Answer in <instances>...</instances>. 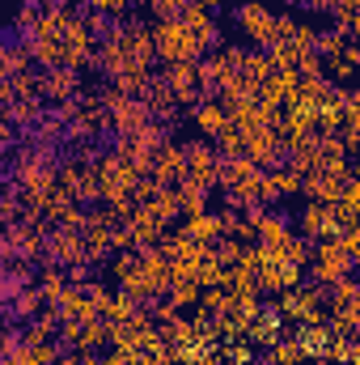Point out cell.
<instances>
[{
	"label": "cell",
	"instance_id": "cell-24",
	"mask_svg": "<svg viewBox=\"0 0 360 365\" xmlns=\"http://www.w3.org/2000/svg\"><path fill=\"white\" fill-rule=\"evenodd\" d=\"M93 13H102V17H123L127 13V0H90Z\"/></svg>",
	"mask_w": 360,
	"mask_h": 365
},
{
	"label": "cell",
	"instance_id": "cell-2",
	"mask_svg": "<svg viewBox=\"0 0 360 365\" xmlns=\"http://www.w3.org/2000/svg\"><path fill=\"white\" fill-rule=\"evenodd\" d=\"M309 268H314V280L318 284H335V280H344V276L352 272V255L339 247V238H318L314 242V255H309Z\"/></svg>",
	"mask_w": 360,
	"mask_h": 365
},
{
	"label": "cell",
	"instance_id": "cell-18",
	"mask_svg": "<svg viewBox=\"0 0 360 365\" xmlns=\"http://www.w3.org/2000/svg\"><path fill=\"white\" fill-rule=\"evenodd\" d=\"M212 140H216V153L221 158H246V132H238L233 123H225Z\"/></svg>",
	"mask_w": 360,
	"mask_h": 365
},
{
	"label": "cell",
	"instance_id": "cell-9",
	"mask_svg": "<svg viewBox=\"0 0 360 365\" xmlns=\"http://www.w3.org/2000/svg\"><path fill=\"white\" fill-rule=\"evenodd\" d=\"M280 331H284V319H280V310L275 306H259L255 314H250V323H246V340L255 344V349H271L275 340H280Z\"/></svg>",
	"mask_w": 360,
	"mask_h": 365
},
{
	"label": "cell",
	"instance_id": "cell-22",
	"mask_svg": "<svg viewBox=\"0 0 360 365\" xmlns=\"http://www.w3.org/2000/svg\"><path fill=\"white\" fill-rule=\"evenodd\" d=\"M199 293H203V289H199L195 280H174V284L166 289V297H170V302H174L179 310H186V306L195 310V302H199Z\"/></svg>",
	"mask_w": 360,
	"mask_h": 365
},
{
	"label": "cell",
	"instance_id": "cell-6",
	"mask_svg": "<svg viewBox=\"0 0 360 365\" xmlns=\"http://www.w3.org/2000/svg\"><path fill=\"white\" fill-rule=\"evenodd\" d=\"M182 149H186V175L182 179H195L212 191L216 187V170H221V153L208 140H186Z\"/></svg>",
	"mask_w": 360,
	"mask_h": 365
},
{
	"label": "cell",
	"instance_id": "cell-23",
	"mask_svg": "<svg viewBox=\"0 0 360 365\" xmlns=\"http://www.w3.org/2000/svg\"><path fill=\"white\" fill-rule=\"evenodd\" d=\"M144 4H149V13L162 21V17H179V13L186 9V4H191V0H144Z\"/></svg>",
	"mask_w": 360,
	"mask_h": 365
},
{
	"label": "cell",
	"instance_id": "cell-26",
	"mask_svg": "<svg viewBox=\"0 0 360 365\" xmlns=\"http://www.w3.org/2000/svg\"><path fill=\"white\" fill-rule=\"evenodd\" d=\"M305 4H309L314 13H331V9H335V0H305Z\"/></svg>",
	"mask_w": 360,
	"mask_h": 365
},
{
	"label": "cell",
	"instance_id": "cell-13",
	"mask_svg": "<svg viewBox=\"0 0 360 365\" xmlns=\"http://www.w3.org/2000/svg\"><path fill=\"white\" fill-rule=\"evenodd\" d=\"M191 119H195V128H199L203 136H216V132L229 123V110H225L216 98H203V102H195V106H191Z\"/></svg>",
	"mask_w": 360,
	"mask_h": 365
},
{
	"label": "cell",
	"instance_id": "cell-3",
	"mask_svg": "<svg viewBox=\"0 0 360 365\" xmlns=\"http://www.w3.org/2000/svg\"><path fill=\"white\" fill-rule=\"evenodd\" d=\"M238 26H242V34H246L250 43H259V47H271V43H275V13H271L263 0H246V4L238 9Z\"/></svg>",
	"mask_w": 360,
	"mask_h": 365
},
{
	"label": "cell",
	"instance_id": "cell-17",
	"mask_svg": "<svg viewBox=\"0 0 360 365\" xmlns=\"http://www.w3.org/2000/svg\"><path fill=\"white\" fill-rule=\"evenodd\" d=\"M140 208H144L149 217H157L162 225H170L174 217H182V212H179V195H174V187H157V195H153L149 204H140Z\"/></svg>",
	"mask_w": 360,
	"mask_h": 365
},
{
	"label": "cell",
	"instance_id": "cell-20",
	"mask_svg": "<svg viewBox=\"0 0 360 365\" xmlns=\"http://www.w3.org/2000/svg\"><path fill=\"white\" fill-rule=\"evenodd\" d=\"M68 293V276L60 272V268H51V272H43V280H38V297H47V306L55 310L60 306V297Z\"/></svg>",
	"mask_w": 360,
	"mask_h": 365
},
{
	"label": "cell",
	"instance_id": "cell-29",
	"mask_svg": "<svg viewBox=\"0 0 360 365\" xmlns=\"http://www.w3.org/2000/svg\"><path fill=\"white\" fill-rule=\"evenodd\" d=\"M284 4H301V0H284Z\"/></svg>",
	"mask_w": 360,
	"mask_h": 365
},
{
	"label": "cell",
	"instance_id": "cell-12",
	"mask_svg": "<svg viewBox=\"0 0 360 365\" xmlns=\"http://www.w3.org/2000/svg\"><path fill=\"white\" fill-rule=\"evenodd\" d=\"M255 284H259V289H271V293L297 289V284H301V268H297V264H288V259H280V264H263L259 276H255Z\"/></svg>",
	"mask_w": 360,
	"mask_h": 365
},
{
	"label": "cell",
	"instance_id": "cell-7",
	"mask_svg": "<svg viewBox=\"0 0 360 365\" xmlns=\"http://www.w3.org/2000/svg\"><path fill=\"white\" fill-rule=\"evenodd\" d=\"M179 21L186 26V34L195 38V47H199V51H212V47L221 43V30H216L212 13H208L203 4H195V0H191V4H186V9L179 13Z\"/></svg>",
	"mask_w": 360,
	"mask_h": 365
},
{
	"label": "cell",
	"instance_id": "cell-16",
	"mask_svg": "<svg viewBox=\"0 0 360 365\" xmlns=\"http://www.w3.org/2000/svg\"><path fill=\"white\" fill-rule=\"evenodd\" d=\"M174 195H179V212L182 217H191V212H203L208 208V187L195 179H182L179 187H174Z\"/></svg>",
	"mask_w": 360,
	"mask_h": 365
},
{
	"label": "cell",
	"instance_id": "cell-19",
	"mask_svg": "<svg viewBox=\"0 0 360 365\" xmlns=\"http://www.w3.org/2000/svg\"><path fill=\"white\" fill-rule=\"evenodd\" d=\"M305 361V349H301V340L292 336V340H275L268 353V365H301Z\"/></svg>",
	"mask_w": 360,
	"mask_h": 365
},
{
	"label": "cell",
	"instance_id": "cell-11",
	"mask_svg": "<svg viewBox=\"0 0 360 365\" xmlns=\"http://www.w3.org/2000/svg\"><path fill=\"white\" fill-rule=\"evenodd\" d=\"M47 251H51V259L55 264H81L85 259V242H81V230H55L51 238H47Z\"/></svg>",
	"mask_w": 360,
	"mask_h": 365
},
{
	"label": "cell",
	"instance_id": "cell-15",
	"mask_svg": "<svg viewBox=\"0 0 360 365\" xmlns=\"http://www.w3.org/2000/svg\"><path fill=\"white\" fill-rule=\"evenodd\" d=\"M43 93H47V98H77V93H81L77 68H47V77H43Z\"/></svg>",
	"mask_w": 360,
	"mask_h": 365
},
{
	"label": "cell",
	"instance_id": "cell-14",
	"mask_svg": "<svg viewBox=\"0 0 360 365\" xmlns=\"http://www.w3.org/2000/svg\"><path fill=\"white\" fill-rule=\"evenodd\" d=\"M136 259H140V272H144V280H149L153 297H162V293L170 289V264H166V259H162L153 247H149V251H140Z\"/></svg>",
	"mask_w": 360,
	"mask_h": 365
},
{
	"label": "cell",
	"instance_id": "cell-25",
	"mask_svg": "<svg viewBox=\"0 0 360 365\" xmlns=\"http://www.w3.org/2000/svg\"><path fill=\"white\" fill-rule=\"evenodd\" d=\"M34 306H38V289H26V293L17 297V310H21V314H30Z\"/></svg>",
	"mask_w": 360,
	"mask_h": 365
},
{
	"label": "cell",
	"instance_id": "cell-30",
	"mask_svg": "<svg viewBox=\"0 0 360 365\" xmlns=\"http://www.w3.org/2000/svg\"><path fill=\"white\" fill-rule=\"evenodd\" d=\"M263 365H268V361H263Z\"/></svg>",
	"mask_w": 360,
	"mask_h": 365
},
{
	"label": "cell",
	"instance_id": "cell-10",
	"mask_svg": "<svg viewBox=\"0 0 360 365\" xmlns=\"http://www.w3.org/2000/svg\"><path fill=\"white\" fill-rule=\"evenodd\" d=\"M182 234L186 238H195V242H203V247H212L221 234H225V221H221V212H191V217H182Z\"/></svg>",
	"mask_w": 360,
	"mask_h": 365
},
{
	"label": "cell",
	"instance_id": "cell-27",
	"mask_svg": "<svg viewBox=\"0 0 360 365\" xmlns=\"http://www.w3.org/2000/svg\"><path fill=\"white\" fill-rule=\"evenodd\" d=\"M13 217H17V208H13V204H4V200H0V225H9V221H13Z\"/></svg>",
	"mask_w": 360,
	"mask_h": 365
},
{
	"label": "cell",
	"instance_id": "cell-8",
	"mask_svg": "<svg viewBox=\"0 0 360 365\" xmlns=\"http://www.w3.org/2000/svg\"><path fill=\"white\" fill-rule=\"evenodd\" d=\"M297 234H301V238H309V242H318V238H335V234H339V225H335V212H331V204H318V200H309V204L301 208Z\"/></svg>",
	"mask_w": 360,
	"mask_h": 365
},
{
	"label": "cell",
	"instance_id": "cell-28",
	"mask_svg": "<svg viewBox=\"0 0 360 365\" xmlns=\"http://www.w3.org/2000/svg\"><path fill=\"white\" fill-rule=\"evenodd\" d=\"M195 4H203V9L212 13V9H221V4H229V0H195Z\"/></svg>",
	"mask_w": 360,
	"mask_h": 365
},
{
	"label": "cell",
	"instance_id": "cell-5",
	"mask_svg": "<svg viewBox=\"0 0 360 365\" xmlns=\"http://www.w3.org/2000/svg\"><path fill=\"white\" fill-rule=\"evenodd\" d=\"M182 175H186V149L179 140H166L157 153H153V166H149V179L157 187H179Z\"/></svg>",
	"mask_w": 360,
	"mask_h": 365
},
{
	"label": "cell",
	"instance_id": "cell-21",
	"mask_svg": "<svg viewBox=\"0 0 360 365\" xmlns=\"http://www.w3.org/2000/svg\"><path fill=\"white\" fill-rule=\"evenodd\" d=\"M348 43H352V38H344V34L331 26V30H318V38H314V51H318L322 60H335V56H339Z\"/></svg>",
	"mask_w": 360,
	"mask_h": 365
},
{
	"label": "cell",
	"instance_id": "cell-4",
	"mask_svg": "<svg viewBox=\"0 0 360 365\" xmlns=\"http://www.w3.org/2000/svg\"><path fill=\"white\" fill-rule=\"evenodd\" d=\"M162 81H166V90L174 93V102H179V106H195V102H199V60L166 64Z\"/></svg>",
	"mask_w": 360,
	"mask_h": 365
},
{
	"label": "cell",
	"instance_id": "cell-1",
	"mask_svg": "<svg viewBox=\"0 0 360 365\" xmlns=\"http://www.w3.org/2000/svg\"><path fill=\"white\" fill-rule=\"evenodd\" d=\"M149 38H153V56H157V60H166V64L199 60V56H203V51L195 47V38L186 34V26H182L179 17H162V21H153V26H149Z\"/></svg>",
	"mask_w": 360,
	"mask_h": 365
}]
</instances>
